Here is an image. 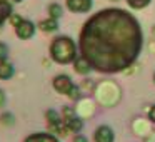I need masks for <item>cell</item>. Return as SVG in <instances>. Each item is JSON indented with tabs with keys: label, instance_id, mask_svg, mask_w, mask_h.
I'll list each match as a JSON object with an SVG mask.
<instances>
[{
	"label": "cell",
	"instance_id": "7c38bea8",
	"mask_svg": "<svg viewBox=\"0 0 155 142\" xmlns=\"http://www.w3.org/2000/svg\"><path fill=\"white\" fill-rule=\"evenodd\" d=\"M65 125L68 127V130L78 134V132L82 130V127H84V122H82L78 117H74V119H70V120H65Z\"/></svg>",
	"mask_w": 155,
	"mask_h": 142
},
{
	"label": "cell",
	"instance_id": "ffe728a7",
	"mask_svg": "<svg viewBox=\"0 0 155 142\" xmlns=\"http://www.w3.org/2000/svg\"><path fill=\"white\" fill-rule=\"evenodd\" d=\"M22 20H24V19L18 17V15H10V22H12V25H14V27H15V25H18Z\"/></svg>",
	"mask_w": 155,
	"mask_h": 142
},
{
	"label": "cell",
	"instance_id": "30bf717a",
	"mask_svg": "<svg viewBox=\"0 0 155 142\" xmlns=\"http://www.w3.org/2000/svg\"><path fill=\"white\" fill-rule=\"evenodd\" d=\"M14 72H15V69L10 62H7V60L0 62V79L2 80H7V79L14 77Z\"/></svg>",
	"mask_w": 155,
	"mask_h": 142
},
{
	"label": "cell",
	"instance_id": "3957f363",
	"mask_svg": "<svg viewBox=\"0 0 155 142\" xmlns=\"http://www.w3.org/2000/svg\"><path fill=\"white\" fill-rule=\"evenodd\" d=\"M15 34L18 39L22 40H28V39L34 37L35 34V25L30 20H22L18 25H15Z\"/></svg>",
	"mask_w": 155,
	"mask_h": 142
},
{
	"label": "cell",
	"instance_id": "7402d4cb",
	"mask_svg": "<svg viewBox=\"0 0 155 142\" xmlns=\"http://www.w3.org/2000/svg\"><path fill=\"white\" fill-rule=\"evenodd\" d=\"M5 100H7V97H5V92L0 89V107H4V105H5Z\"/></svg>",
	"mask_w": 155,
	"mask_h": 142
},
{
	"label": "cell",
	"instance_id": "4fadbf2b",
	"mask_svg": "<svg viewBox=\"0 0 155 142\" xmlns=\"http://www.w3.org/2000/svg\"><path fill=\"white\" fill-rule=\"evenodd\" d=\"M48 15H50V19H60L62 15H64V8H62V5L58 4H50L48 5Z\"/></svg>",
	"mask_w": 155,
	"mask_h": 142
},
{
	"label": "cell",
	"instance_id": "5bb4252c",
	"mask_svg": "<svg viewBox=\"0 0 155 142\" xmlns=\"http://www.w3.org/2000/svg\"><path fill=\"white\" fill-rule=\"evenodd\" d=\"M45 117H47L48 125H55V124H60V122H62V119H60V115H58V112H55V110H47Z\"/></svg>",
	"mask_w": 155,
	"mask_h": 142
},
{
	"label": "cell",
	"instance_id": "6da1fadb",
	"mask_svg": "<svg viewBox=\"0 0 155 142\" xmlns=\"http://www.w3.org/2000/svg\"><path fill=\"white\" fill-rule=\"evenodd\" d=\"M143 44L138 20L122 8H105L85 22L80 32V54L92 69L115 74L137 60Z\"/></svg>",
	"mask_w": 155,
	"mask_h": 142
},
{
	"label": "cell",
	"instance_id": "2e32d148",
	"mask_svg": "<svg viewBox=\"0 0 155 142\" xmlns=\"http://www.w3.org/2000/svg\"><path fill=\"white\" fill-rule=\"evenodd\" d=\"M0 122L4 125H14L15 124V117L14 114H10V112H4V114L0 115Z\"/></svg>",
	"mask_w": 155,
	"mask_h": 142
},
{
	"label": "cell",
	"instance_id": "cb8c5ba5",
	"mask_svg": "<svg viewBox=\"0 0 155 142\" xmlns=\"http://www.w3.org/2000/svg\"><path fill=\"white\" fill-rule=\"evenodd\" d=\"M12 2H14V4H20L22 0H12Z\"/></svg>",
	"mask_w": 155,
	"mask_h": 142
},
{
	"label": "cell",
	"instance_id": "e0dca14e",
	"mask_svg": "<svg viewBox=\"0 0 155 142\" xmlns=\"http://www.w3.org/2000/svg\"><path fill=\"white\" fill-rule=\"evenodd\" d=\"M62 117H64V120H70V119L77 117V115H75V110L72 107H64L62 109Z\"/></svg>",
	"mask_w": 155,
	"mask_h": 142
},
{
	"label": "cell",
	"instance_id": "d4e9b609",
	"mask_svg": "<svg viewBox=\"0 0 155 142\" xmlns=\"http://www.w3.org/2000/svg\"><path fill=\"white\" fill-rule=\"evenodd\" d=\"M153 82H155V74H153Z\"/></svg>",
	"mask_w": 155,
	"mask_h": 142
},
{
	"label": "cell",
	"instance_id": "9a60e30c",
	"mask_svg": "<svg viewBox=\"0 0 155 142\" xmlns=\"http://www.w3.org/2000/svg\"><path fill=\"white\" fill-rule=\"evenodd\" d=\"M127 4L132 8H135V10H140V8H145L150 4V0H127Z\"/></svg>",
	"mask_w": 155,
	"mask_h": 142
},
{
	"label": "cell",
	"instance_id": "277c9868",
	"mask_svg": "<svg viewBox=\"0 0 155 142\" xmlns=\"http://www.w3.org/2000/svg\"><path fill=\"white\" fill-rule=\"evenodd\" d=\"M74 85L75 84L70 80V77H68V75H65V74L57 75V77L54 79V89L58 92V94H67L68 95Z\"/></svg>",
	"mask_w": 155,
	"mask_h": 142
},
{
	"label": "cell",
	"instance_id": "44dd1931",
	"mask_svg": "<svg viewBox=\"0 0 155 142\" xmlns=\"http://www.w3.org/2000/svg\"><path fill=\"white\" fill-rule=\"evenodd\" d=\"M74 142H88V139L85 137V135H82V134H78V135H75V139H74Z\"/></svg>",
	"mask_w": 155,
	"mask_h": 142
},
{
	"label": "cell",
	"instance_id": "603a6c76",
	"mask_svg": "<svg viewBox=\"0 0 155 142\" xmlns=\"http://www.w3.org/2000/svg\"><path fill=\"white\" fill-rule=\"evenodd\" d=\"M148 119H150L152 122H155V105L150 109V112H148Z\"/></svg>",
	"mask_w": 155,
	"mask_h": 142
},
{
	"label": "cell",
	"instance_id": "7a4b0ae2",
	"mask_svg": "<svg viewBox=\"0 0 155 142\" xmlns=\"http://www.w3.org/2000/svg\"><path fill=\"white\" fill-rule=\"evenodd\" d=\"M50 57L57 64H70L77 59V45L70 37L60 35V37L54 39V42H52Z\"/></svg>",
	"mask_w": 155,
	"mask_h": 142
},
{
	"label": "cell",
	"instance_id": "5b68a950",
	"mask_svg": "<svg viewBox=\"0 0 155 142\" xmlns=\"http://www.w3.org/2000/svg\"><path fill=\"white\" fill-rule=\"evenodd\" d=\"M94 5L92 0H67V8L75 14H85Z\"/></svg>",
	"mask_w": 155,
	"mask_h": 142
},
{
	"label": "cell",
	"instance_id": "8fae6325",
	"mask_svg": "<svg viewBox=\"0 0 155 142\" xmlns=\"http://www.w3.org/2000/svg\"><path fill=\"white\" fill-rule=\"evenodd\" d=\"M38 27L44 32H55L58 29V22L55 20V19H47V20H42L40 24H38Z\"/></svg>",
	"mask_w": 155,
	"mask_h": 142
},
{
	"label": "cell",
	"instance_id": "ba28073f",
	"mask_svg": "<svg viewBox=\"0 0 155 142\" xmlns=\"http://www.w3.org/2000/svg\"><path fill=\"white\" fill-rule=\"evenodd\" d=\"M74 69H75V72H77V74H80V75H87L88 72L92 70V65L88 64V62L80 55V57H77V59L74 60Z\"/></svg>",
	"mask_w": 155,
	"mask_h": 142
},
{
	"label": "cell",
	"instance_id": "ac0fdd59",
	"mask_svg": "<svg viewBox=\"0 0 155 142\" xmlns=\"http://www.w3.org/2000/svg\"><path fill=\"white\" fill-rule=\"evenodd\" d=\"M7 57H8V45L0 42V62L7 60Z\"/></svg>",
	"mask_w": 155,
	"mask_h": 142
},
{
	"label": "cell",
	"instance_id": "d6986e66",
	"mask_svg": "<svg viewBox=\"0 0 155 142\" xmlns=\"http://www.w3.org/2000/svg\"><path fill=\"white\" fill-rule=\"evenodd\" d=\"M68 97H70L72 100H78V99H80V89H78L77 85H74L72 90H70V94H68Z\"/></svg>",
	"mask_w": 155,
	"mask_h": 142
},
{
	"label": "cell",
	"instance_id": "52a82bcc",
	"mask_svg": "<svg viewBox=\"0 0 155 142\" xmlns=\"http://www.w3.org/2000/svg\"><path fill=\"white\" fill-rule=\"evenodd\" d=\"M24 142H58V139L52 134H45V132H38V134H32L25 139Z\"/></svg>",
	"mask_w": 155,
	"mask_h": 142
},
{
	"label": "cell",
	"instance_id": "9c48e42d",
	"mask_svg": "<svg viewBox=\"0 0 155 142\" xmlns=\"http://www.w3.org/2000/svg\"><path fill=\"white\" fill-rule=\"evenodd\" d=\"M12 15V4L8 0H0V25Z\"/></svg>",
	"mask_w": 155,
	"mask_h": 142
},
{
	"label": "cell",
	"instance_id": "8992f818",
	"mask_svg": "<svg viewBox=\"0 0 155 142\" xmlns=\"http://www.w3.org/2000/svg\"><path fill=\"white\" fill-rule=\"evenodd\" d=\"M94 139H95V142H114L115 135H114V130L108 125H100L95 130Z\"/></svg>",
	"mask_w": 155,
	"mask_h": 142
}]
</instances>
